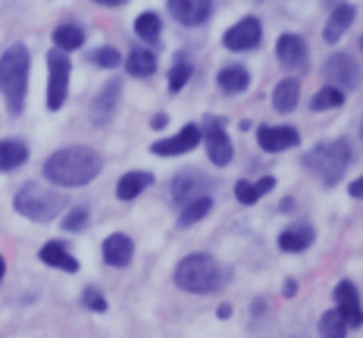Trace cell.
I'll list each match as a JSON object with an SVG mask.
<instances>
[{
  "mask_svg": "<svg viewBox=\"0 0 363 338\" xmlns=\"http://www.w3.org/2000/svg\"><path fill=\"white\" fill-rule=\"evenodd\" d=\"M101 172V157L91 147H63L57 154H50L44 160V176L60 188H82L94 182V176Z\"/></svg>",
  "mask_w": 363,
  "mask_h": 338,
  "instance_id": "6da1fadb",
  "label": "cell"
},
{
  "mask_svg": "<svg viewBox=\"0 0 363 338\" xmlns=\"http://www.w3.org/2000/svg\"><path fill=\"white\" fill-rule=\"evenodd\" d=\"M0 91L6 97V107L13 116H19L26 107V91H28V50L26 44H13L0 57Z\"/></svg>",
  "mask_w": 363,
  "mask_h": 338,
  "instance_id": "7a4b0ae2",
  "label": "cell"
},
{
  "mask_svg": "<svg viewBox=\"0 0 363 338\" xmlns=\"http://www.w3.org/2000/svg\"><path fill=\"white\" fill-rule=\"evenodd\" d=\"M225 269L210 257V254H191L176 266V285L191 295H210V291L223 288Z\"/></svg>",
  "mask_w": 363,
  "mask_h": 338,
  "instance_id": "3957f363",
  "label": "cell"
},
{
  "mask_svg": "<svg viewBox=\"0 0 363 338\" xmlns=\"http://www.w3.org/2000/svg\"><path fill=\"white\" fill-rule=\"evenodd\" d=\"M351 160H354L351 141L338 138V141H323V145H316L304 157V167L310 172H316V176H320L326 185H335L338 179L345 176V169L351 167Z\"/></svg>",
  "mask_w": 363,
  "mask_h": 338,
  "instance_id": "277c9868",
  "label": "cell"
},
{
  "mask_svg": "<svg viewBox=\"0 0 363 338\" xmlns=\"http://www.w3.org/2000/svg\"><path fill=\"white\" fill-rule=\"evenodd\" d=\"M13 207H16V213L28 216V220H35V222H50V220H57V216L63 213L66 198L60 191H50V188L32 182V185L19 188Z\"/></svg>",
  "mask_w": 363,
  "mask_h": 338,
  "instance_id": "5b68a950",
  "label": "cell"
},
{
  "mask_svg": "<svg viewBox=\"0 0 363 338\" xmlns=\"http://www.w3.org/2000/svg\"><path fill=\"white\" fill-rule=\"evenodd\" d=\"M69 91V57L66 50L48 54V110H60Z\"/></svg>",
  "mask_w": 363,
  "mask_h": 338,
  "instance_id": "8992f818",
  "label": "cell"
},
{
  "mask_svg": "<svg viewBox=\"0 0 363 338\" xmlns=\"http://www.w3.org/2000/svg\"><path fill=\"white\" fill-rule=\"evenodd\" d=\"M326 81L332 88H357L360 85V63L351 54H332L323 66Z\"/></svg>",
  "mask_w": 363,
  "mask_h": 338,
  "instance_id": "52a82bcc",
  "label": "cell"
},
{
  "mask_svg": "<svg viewBox=\"0 0 363 338\" xmlns=\"http://www.w3.org/2000/svg\"><path fill=\"white\" fill-rule=\"evenodd\" d=\"M260 38H263L260 22H257L254 16H247V19H241L238 26H232L229 32H225L223 44L229 50H254L257 44H260Z\"/></svg>",
  "mask_w": 363,
  "mask_h": 338,
  "instance_id": "ba28073f",
  "label": "cell"
},
{
  "mask_svg": "<svg viewBox=\"0 0 363 338\" xmlns=\"http://www.w3.org/2000/svg\"><path fill=\"white\" fill-rule=\"evenodd\" d=\"M201 135H203V141H207L210 160H213L216 167H225V163L232 160V145H229V138H225L223 123H219V119H210V123L201 129Z\"/></svg>",
  "mask_w": 363,
  "mask_h": 338,
  "instance_id": "9c48e42d",
  "label": "cell"
},
{
  "mask_svg": "<svg viewBox=\"0 0 363 338\" xmlns=\"http://www.w3.org/2000/svg\"><path fill=\"white\" fill-rule=\"evenodd\" d=\"M301 141V135L291 129V125H260L257 129V145L263 150H269V154H276V150H289Z\"/></svg>",
  "mask_w": 363,
  "mask_h": 338,
  "instance_id": "30bf717a",
  "label": "cell"
},
{
  "mask_svg": "<svg viewBox=\"0 0 363 338\" xmlns=\"http://www.w3.org/2000/svg\"><path fill=\"white\" fill-rule=\"evenodd\" d=\"M201 141V125L188 123L185 129H182L176 138H166V141H157V145H150L157 157H176V154H185V150H194Z\"/></svg>",
  "mask_w": 363,
  "mask_h": 338,
  "instance_id": "8fae6325",
  "label": "cell"
},
{
  "mask_svg": "<svg viewBox=\"0 0 363 338\" xmlns=\"http://www.w3.org/2000/svg\"><path fill=\"white\" fill-rule=\"evenodd\" d=\"M276 57L285 69H304L307 66V44L298 35H282L276 44Z\"/></svg>",
  "mask_w": 363,
  "mask_h": 338,
  "instance_id": "7c38bea8",
  "label": "cell"
},
{
  "mask_svg": "<svg viewBox=\"0 0 363 338\" xmlns=\"http://www.w3.org/2000/svg\"><path fill=\"white\" fill-rule=\"evenodd\" d=\"M213 10V0H169V13L182 26H201Z\"/></svg>",
  "mask_w": 363,
  "mask_h": 338,
  "instance_id": "4fadbf2b",
  "label": "cell"
},
{
  "mask_svg": "<svg viewBox=\"0 0 363 338\" xmlns=\"http://www.w3.org/2000/svg\"><path fill=\"white\" fill-rule=\"evenodd\" d=\"M335 300H338L335 310L345 317L347 329H357L360 322H363V317H360V300H357V288H354L351 282H338V285H335Z\"/></svg>",
  "mask_w": 363,
  "mask_h": 338,
  "instance_id": "5bb4252c",
  "label": "cell"
},
{
  "mask_svg": "<svg viewBox=\"0 0 363 338\" xmlns=\"http://www.w3.org/2000/svg\"><path fill=\"white\" fill-rule=\"evenodd\" d=\"M132 238L123 235V232H116V235H110L107 242H104V260L110 263V266H128V260H132Z\"/></svg>",
  "mask_w": 363,
  "mask_h": 338,
  "instance_id": "9a60e30c",
  "label": "cell"
},
{
  "mask_svg": "<svg viewBox=\"0 0 363 338\" xmlns=\"http://www.w3.org/2000/svg\"><path fill=\"white\" fill-rule=\"evenodd\" d=\"M38 257H41V263H48V266L66 269V273H79V260L66 251L63 242H48L41 247V254H38Z\"/></svg>",
  "mask_w": 363,
  "mask_h": 338,
  "instance_id": "2e32d148",
  "label": "cell"
},
{
  "mask_svg": "<svg viewBox=\"0 0 363 338\" xmlns=\"http://www.w3.org/2000/svg\"><path fill=\"white\" fill-rule=\"evenodd\" d=\"M310 244H313V229H310V225H294V229H285L282 235H279V247H282L285 254H301V251H307Z\"/></svg>",
  "mask_w": 363,
  "mask_h": 338,
  "instance_id": "e0dca14e",
  "label": "cell"
},
{
  "mask_svg": "<svg viewBox=\"0 0 363 338\" xmlns=\"http://www.w3.org/2000/svg\"><path fill=\"white\" fill-rule=\"evenodd\" d=\"M207 185L198 172H182L176 176V182H172V198H176V204H188L191 198H201V188Z\"/></svg>",
  "mask_w": 363,
  "mask_h": 338,
  "instance_id": "ac0fdd59",
  "label": "cell"
},
{
  "mask_svg": "<svg viewBox=\"0 0 363 338\" xmlns=\"http://www.w3.org/2000/svg\"><path fill=\"white\" fill-rule=\"evenodd\" d=\"M351 22H354V6H347V4L335 6V13H332L329 22H326V32H323L326 44H335L338 38H342L347 28H351Z\"/></svg>",
  "mask_w": 363,
  "mask_h": 338,
  "instance_id": "d6986e66",
  "label": "cell"
},
{
  "mask_svg": "<svg viewBox=\"0 0 363 338\" xmlns=\"http://www.w3.org/2000/svg\"><path fill=\"white\" fill-rule=\"evenodd\" d=\"M116 103H119V81L113 79L110 85L104 88L101 94H97L94 107H91V116H94L97 123H107V119L113 116V110H116Z\"/></svg>",
  "mask_w": 363,
  "mask_h": 338,
  "instance_id": "ffe728a7",
  "label": "cell"
},
{
  "mask_svg": "<svg viewBox=\"0 0 363 338\" xmlns=\"http://www.w3.org/2000/svg\"><path fill=\"white\" fill-rule=\"evenodd\" d=\"M26 160H28V147L22 145V141H16V138L0 141V169L4 172L19 169Z\"/></svg>",
  "mask_w": 363,
  "mask_h": 338,
  "instance_id": "44dd1931",
  "label": "cell"
},
{
  "mask_svg": "<svg viewBox=\"0 0 363 338\" xmlns=\"http://www.w3.org/2000/svg\"><path fill=\"white\" fill-rule=\"evenodd\" d=\"M150 182H154V176H150V172H128V176H123V179H119V185H116L119 201H135Z\"/></svg>",
  "mask_w": 363,
  "mask_h": 338,
  "instance_id": "7402d4cb",
  "label": "cell"
},
{
  "mask_svg": "<svg viewBox=\"0 0 363 338\" xmlns=\"http://www.w3.org/2000/svg\"><path fill=\"white\" fill-rule=\"evenodd\" d=\"M247 85H251V72H247L245 66H225V69L219 72V88H223L225 94H241Z\"/></svg>",
  "mask_w": 363,
  "mask_h": 338,
  "instance_id": "603a6c76",
  "label": "cell"
},
{
  "mask_svg": "<svg viewBox=\"0 0 363 338\" xmlns=\"http://www.w3.org/2000/svg\"><path fill=\"white\" fill-rule=\"evenodd\" d=\"M272 107L279 113H291L298 107V79H285L272 88Z\"/></svg>",
  "mask_w": 363,
  "mask_h": 338,
  "instance_id": "cb8c5ba5",
  "label": "cell"
},
{
  "mask_svg": "<svg viewBox=\"0 0 363 338\" xmlns=\"http://www.w3.org/2000/svg\"><path fill=\"white\" fill-rule=\"evenodd\" d=\"M210 207H213V201L207 198V194H201V198H191L188 204H182V213H179V225H194L198 220L210 213Z\"/></svg>",
  "mask_w": 363,
  "mask_h": 338,
  "instance_id": "d4e9b609",
  "label": "cell"
},
{
  "mask_svg": "<svg viewBox=\"0 0 363 338\" xmlns=\"http://www.w3.org/2000/svg\"><path fill=\"white\" fill-rule=\"evenodd\" d=\"M272 185H276V179H260V182H238L235 185V198L241 201V204H257V201L263 198L267 191H272Z\"/></svg>",
  "mask_w": 363,
  "mask_h": 338,
  "instance_id": "484cf974",
  "label": "cell"
},
{
  "mask_svg": "<svg viewBox=\"0 0 363 338\" xmlns=\"http://www.w3.org/2000/svg\"><path fill=\"white\" fill-rule=\"evenodd\" d=\"M125 69H128V75H138V79H145V75H154L157 57L150 54V50H132L128 60H125Z\"/></svg>",
  "mask_w": 363,
  "mask_h": 338,
  "instance_id": "4316f807",
  "label": "cell"
},
{
  "mask_svg": "<svg viewBox=\"0 0 363 338\" xmlns=\"http://www.w3.org/2000/svg\"><path fill=\"white\" fill-rule=\"evenodd\" d=\"M54 44H57V50H79L82 44H85V32H82L79 26H60L57 32H54Z\"/></svg>",
  "mask_w": 363,
  "mask_h": 338,
  "instance_id": "83f0119b",
  "label": "cell"
},
{
  "mask_svg": "<svg viewBox=\"0 0 363 338\" xmlns=\"http://www.w3.org/2000/svg\"><path fill=\"white\" fill-rule=\"evenodd\" d=\"M320 335H323V338H347V322H345L342 313H338V310L323 313V320H320Z\"/></svg>",
  "mask_w": 363,
  "mask_h": 338,
  "instance_id": "f1b7e54d",
  "label": "cell"
},
{
  "mask_svg": "<svg viewBox=\"0 0 363 338\" xmlns=\"http://www.w3.org/2000/svg\"><path fill=\"white\" fill-rule=\"evenodd\" d=\"M342 103H345V91H342V88L326 85L323 91H316V97L310 101V107L320 113V110H335V107H342Z\"/></svg>",
  "mask_w": 363,
  "mask_h": 338,
  "instance_id": "f546056e",
  "label": "cell"
},
{
  "mask_svg": "<svg viewBox=\"0 0 363 338\" xmlns=\"http://www.w3.org/2000/svg\"><path fill=\"white\" fill-rule=\"evenodd\" d=\"M135 35H138L141 41H157V38H160V16H157V13H141V16L135 19Z\"/></svg>",
  "mask_w": 363,
  "mask_h": 338,
  "instance_id": "4dcf8cb0",
  "label": "cell"
},
{
  "mask_svg": "<svg viewBox=\"0 0 363 338\" xmlns=\"http://www.w3.org/2000/svg\"><path fill=\"white\" fill-rule=\"evenodd\" d=\"M91 60H94L97 66H104V69H116V66L123 63V54H119L116 47H97L94 54H91Z\"/></svg>",
  "mask_w": 363,
  "mask_h": 338,
  "instance_id": "1f68e13d",
  "label": "cell"
},
{
  "mask_svg": "<svg viewBox=\"0 0 363 338\" xmlns=\"http://www.w3.org/2000/svg\"><path fill=\"white\" fill-rule=\"evenodd\" d=\"M188 75H191V66H188L185 60L172 66V72H169V91H182V88H185V81H188Z\"/></svg>",
  "mask_w": 363,
  "mask_h": 338,
  "instance_id": "d6a6232c",
  "label": "cell"
},
{
  "mask_svg": "<svg viewBox=\"0 0 363 338\" xmlns=\"http://www.w3.org/2000/svg\"><path fill=\"white\" fill-rule=\"evenodd\" d=\"M85 222H88V210H85V207H75L72 213L66 216L63 229H69V232H79V229H85Z\"/></svg>",
  "mask_w": 363,
  "mask_h": 338,
  "instance_id": "836d02e7",
  "label": "cell"
},
{
  "mask_svg": "<svg viewBox=\"0 0 363 338\" xmlns=\"http://www.w3.org/2000/svg\"><path fill=\"white\" fill-rule=\"evenodd\" d=\"M82 300H85L88 310H97V313L107 310V300H104V295H101L97 288H85V295H82Z\"/></svg>",
  "mask_w": 363,
  "mask_h": 338,
  "instance_id": "e575fe53",
  "label": "cell"
},
{
  "mask_svg": "<svg viewBox=\"0 0 363 338\" xmlns=\"http://www.w3.org/2000/svg\"><path fill=\"white\" fill-rule=\"evenodd\" d=\"M216 317H219V320H229V317H232V307H229V304H223V307L216 310Z\"/></svg>",
  "mask_w": 363,
  "mask_h": 338,
  "instance_id": "d590c367",
  "label": "cell"
},
{
  "mask_svg": "<svg viewBox=\"0 0 363 338\" xmlns=\"http://www.w3.org/2000/svg\"><path fill=\"white\" fill-rule=\"evenodd\" d=\"M351 194H354V198H360V194H363V182H360V179H354V182H351Z\"/></svg>",
  "mask_w": 363,
  "mask_h": 338,
  "instance_id": "8d00e7d4",
  "label": "cell"
},
{
  "mask_svg": "<svg viewBox=\"0 0 363 338\" xmlns=\"http://www.w3.org/2000/svg\"><path fill=\"white\" fill-rule=\"evenodd\" d=\"M163 125H166V116H163V113H157L154 123H150V129H163Z\"/></svg>",
  "mask_w": 363,
  "mask_h": 338,
  "instance_id": "74e56055",
  "label": "cell"
},
{
  "mask_svg": "<svg viewBox=\"0 0 363 338\" xmlns=\"http://www.w3.org/2000/svg\"><path fill=\"white\" fill-rule=\"evenodd\" d=\"M94 4H104V6H119V4H125V0H94Z\"/></svg>",
  "mask_w": 363,
  "mask_h": 338,
  "instance_id": "f35d334b",
  "label": "cell"
},
{
  "mask_svg": "<svg viewBox=\"0 0 363 338\" xmlns=\"http://www.w3.org/2000/svg\"><path fill=\"white\" fill-rule=\"evenodd\" d=\"M4 273H6V263H4V257H0V279H4Z\"/></svg>",
  "mask_w": 363,
  "mask_h": 338,
  "instance_id": "ab89813d",
  "label": "cell"
}]
</instances>
